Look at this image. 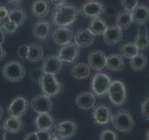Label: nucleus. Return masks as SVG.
<instances>
[{"instance_id":"37","label":"nucleus","mask_w":149,"mask_h":140,"mask_svg":"<svg viewBox=\"0 0 149 140\" xmlns=\"http://www.w3.org/2000/svg\"><path fill=\"white\" fill-rule=\"evenodd\" d=\"M28 52H29V45H22L18 49V56L21 59L27 60Z\"/></svg>"},{"instance_id":"47","label":"nucleus","mask_w":149,"mask_h":140,"mask_svg":"<svg viewBox=\"0 0 149 140\" xmlns=\"http://www.w3.org/2000/svg\"><path fill=\"white\" fill-rule=\"evenodd\" d=\"M4 40H5V32L2 29V27H0V46L3 44Z\"/></svg>"},{"instance_id":"21","label":"nucleus","mask_w":149,"mask_h":140,"mask_svg":"<svg viewBox=\"0 0 149 140\" xmlns=\"http://www.w3.org/2000/svg\"><path fill=\"white\" fill-rule=\"evenodd\" d=\"M50 9L48 0H35L31 6V12L35 17L44 18L49 14Z\"/></svg>"},{"instance_id":"27","label":"nucleus","mask_w":149,"mask_h":140,"mask_svg":"<svg viewBox=\"0 0 149 140\" xmlns=\"http://www.w3.org/2000/svg\"><path fill=\"white\" fill-rule=\"evenodd\" d=\"M23 121L21 120V118H14V117H10V118L7 119L3 123V127L6 130V132L11 133V134H17L20 133L23 129Z\"/></svg>"},{"instance_id":"5","label":"nucleus","mask_w":149,"mask_h":140,"mask_svg":"<svg viewBox=\"0 0 149 140\" xmlns=\"http://www.w3.org/2000/svg\"><path fill=\"white\" fill-rule=\"evenodd\" d=\"M107 93L110 102L116 106H122L127 102V91L121 80L112 81Z\"/></svg>"},{"instance_id":"25","label":"nucleus","mask_w":149,"mask_h":140,"mask_svg":"<svg viewBox=\"0 0 149 140\" xmlns=\"http://www.w3.org/2000/svg\"><path fill=\"white\" fill-rule=\"evenodd\" d=\"M116 26L119 27L122 31L129 29L132 23V11L123 9V10H120L119 12H118L116 17Z\"/></svg>"},{"instance_id":"4","label":"nucleus","mask_w":149,"mask_h":140,"mask_svg":"<svg viewBox=\"0 0 149 140\" xmlns=\"http://www.w3.org/2000/svg\"><path fill=\"white\" fill-rule=\"evenodd\" d=\"M2 75L10 82H19L24 78L25 75V68L18 61H9L4 64L2 68Z\"/></svg>"},{"instance_id":"28","label":"nucleus","mask_w":149,"mask_h":140,"mask_svg":"<svg viewBox=\"0 0 149 140\" xmlns=\"http://www.w3.org/2000/svg\"><path fill=\"white\" fill-rule=\"evenodd\" d=\"M8 20L14 22L18 26H21L26 22V12L23 8H13L8 12Z\"/></svg>"},{"instance_id":"8","label":"nucleus","mask_w":149,"mask_h":140,"mask_svg":"<svg viewBox=\"0 0 149 140\" xmlns=\"http://www.w3.org/2000/svg\"><path fill=\"white\" fill-rule=\"evenodd\" d=\"M79 53V47L74 43V42H70V43L62 46L58 51V58L65 64H73L78 59Z\"/></svg>"},{"instance_id":"41","label":"nucleus","mask_w":149,"mask_h":140,"mask_svg":"<svg viewBox=\"0 0 149 140\" xmlns=\"http://www.w3.org/2000/svg\"><path fill=\"white\" fill-rule=\"evenodd\" d=\"M23 140H39L37 137L36 132H30L25 134V136L23 137Z\"/></svg>"},{"instance_id":"45","label":"nucleus","mask_w":149,"mask_h":140,"mask_svg":"<svg viewBox=\"0 0 149 140\" xmlns=\"http://www.w3.org/2000/svg\"><path fill=\"white\" fill-rule=\"evenodd\" d=\"M6 58V50L2 46H0V61L4 60Z\"/></svg>"},{"instance_id":"16","label":"nucleus","mask_w":149,"mask_h":140,"mask_svg":"<svg viewBox=\"0 0 149 140\" xmlns=\"http://www.w3.org/2000/svg\"><path fill=\"white\" fill-rule=\"evenodd\" d=\"M96 103L95 94L90 92H81L77 95L76 104L77 107L83 110H88L94 107Z\"/></svg>"},{"instance_id":"36","label":"nucleus","mask_w":149,"mask_h":140,"mask_svg":"<svg viewBox=\"0 0 149 140\" xmlns=\"http://www.w3.org/2000/svg\"><path fill=\"white\" fill-rule=\"evenodd\" d=\"M121 5L126 10L132 11L133 9L138 6L139 0H120Z\"/></svg>"},{"instance_id":"32","label":"nucleus","mask_w":149,"mask_h":140,"mask_svg":"<svg viewBox=\"0 0 149 140\" xmlns=\"http://www.w3.org/2000/svg\"><path fill=\"white\" fill-rule=\"evenodd\" d=\"M147 64V57L146 54L139 52L136 56L130 59V67L134 71H142Z\"/></svg>"},{"instance_id":"24","label":"nucleus","mask_w":149,"mask_h":140,"mask_svg":"<svg viewBox=\"0 0 149 140\" xmlns=\"http://www.w3.org/2000/svg\"><path fill=\"white\" fill-rule=\"evenodd\" d=\"M107 27L108 25H107L105 20L101 17H96L92 18L91 20L88 29L91 32L93 36H102Z\"/></svg>"},{"instance_id":"11","label":"nucleus","mask_w":149,"mask_h":140,"mask_svg":"<svg viewBox=\"0 0 149 140\" xmlns=\"http://www.w3.org/2000/svg\"><path fill=\"white\" fill-rule=\"evenodd\" d=\"M112 112L109 106L105 105L97 106L92 111V118L94 123L99 125H106L111 123L112 120Z\"/></svg>"},{"instance_id":"7","label":"nucleus","mask_w":149,"mask_h":140,"mask_svg":"<svg viewBox=\"0 0 149 140\" xmlns=\"http://www.w3.org/2000/svg\"><path fill=\"white\" fill-rule=\"evenodd\" d=\"M29 107V101L22 95H19L12 100L8 106V114L14 118H22L26 114Z\"/></svg>"},{"instance_id":"34","label":"nucleus","mask_w":149,"mask_h":140,"mask_svg":"<svg viewBox=\"0 0 149 140\" xmlns=\"http://www.w3.org/2000/svg\"><path fill=\"white\" fill-rule=\"evenodd\" d=\"M141 114L143 120H149V95L144 97L141 105Z\"/></svg>"},{"instance_id":"46","label":"nucleus","mask_w":149,"mask_h":140,"mask_svg":"<svg viewBox=\"0 0 149 140\" xmlns=\"http://www.w3.org/2000/svg\"><path fill=\"white\" fill-rule=\"evenodd\" d=\"M50 140H65V139H63L62 136H60V135L55 132V133H52V134H51Z\"/></svg>"},{"instance_id":"35","label":"nucleus","mask_w":149,"mask_h":140,"mask_svg":"<svg viewBox=\"0 0 149 140\" xmlns=\"http://www.w3.org/2000/svg\"><path fill=\"white\" fill-rule=\"evenodd\" d=\"M18 25H16L15 23L10 22V21H5L2 24V29L4 30L5 33H7V34H14L17 29H18Z\"/></svg>"},{"instance_id":"15","label":"nucleus","mask_w":149,"mask_h":140,"mask_svg":"<svg viewBox=\"0 0 149 140\" xmlns=\"http://www.w3.org/2000/svg\"><path fill=\"white\" fill-rule=\"evenodd\" d=\"M53 41L59 46H64L72 41L73 31L68 27H58L51 34Z\"/></svg>"},{"instance_id":"2","label":"nucleus","mask_w":149,"mask_h":140,"mask_svg":"<svg viewBox=\"0 0 149 140\" xmlns=\"http://www.w3.org/2000/svg\"><path fill=\"white\" fill-rule=\"evenodd\" d=\"M39 86L42 93L49 97H54L62 92L63 86L56 78L55 75L43 73L39 81Z\"/></svg>"},{"instance_id":"39","label":"nucleus","mask_w":149,"mask_h":140,"mask_svg":"<svg viewBox=\"0 0 149 140\" xmlns=\"http://www.w3.org/2000/svg\"><path fill=\"white\" fill-rule=\"evenodd\" d=\"M36 134H37V137H38L39 140H50L52 133H50L49 131L37 130Z\"/></svg>"},{"instance_id":"50","label":"nucleus","mask_w":149,"mask_h":140,"mask_svg":"<svg viewBox=\"0 0 149 140\" xmlns=\"http://www.w3.org/2000/svg\"><path fill=\"white\" fill-rule=\"evenodd\" d=\"M3 22H2V21H0V27H2V24H3Z\"/></svg>"},{"instance_id":"29","label":"nucleus","mask_w":149,"mask_h":140,"mask_svg":"<svg viewBox=\"0 0 149 140\" xmlns=\"http://www.w3.org/2000/svg\"><path fill=\"white\" fill-rule=\"evenodd\" d=\"M72 76L76 79H84L91 75V67L88 64L78 63L74 64L71 71Z\"/></svg>"},{"instance_id":"19","label":"nucleus","mask_w":149,"mask_h":140,"mask_svg":"<svg viewBox=\"0 0 149 140\" xmlns=\"http://www.w3.org/2000/svg\"><path fill=\"white\" fill-rule=\"evenodd\" d=\"M51 25L48 21L40 20L35 23L33 27V35L38 40H45L50 35Z\"/></svg>"},{"instance_id":"9","label":"nucleus","mask_w":149,"mask_h":140,"mask_svg":"<svg viewBox=\"0 0 149 140\" xmlns=\"http://www.w3.org/2000/svg\"><path fill=\"white\" fill-rule=\"evenodd\" d=\"M30 106L32 109L36 111L37 114L40 113H49L53 108V104L50 97L45 94L36 95L32 99Z\"/></svg>"},{"instance_id":"12","label":"nucleus","mask_w":149,"mask_h":140,"mask_svg":"<svg viewBox=\"0 0 149 140\" xmlns=\"http://www.w3.org/2000/svg\"><path fill=\"white\" fill-rule=\"evenodd\" d=\"M56 133L63 139L72 138L77 132V125L73 120H63L54 125Z\"/></svg>"},{"instance_id":"52","label":"nucleus","mask_w":149,"mask_h":140,"mask_svg":"<svg viewBox=\"0 0 149 140\" xmlns=\"http://www.w3.org/2000/svg\"><path fill=\"white\" fill-rule=\"evenodd\" d=\"M146 140H147V139H146Z\"/></svg>"},{"instance_id":"48","label":"nucleus","mask_w":149,"mask_h":140,"mask_svg":"<svg viewBox=\"0 0 149 140\" xmlns=\"http://www.w3.org/2000/svg\"><path fill=\"white\" fill-rule=\"evenodd\" d=\"M2 116H3V107L0 106V119L2 118Z\"/></svg>"},{"instance_id":"49","label":"nucleus","mask_w":149,"mask_h":140,"mask_svg":"<svg viewBox=\"0 0 149 140\" xmlns=\"http://www.w3.org/2000/svg\"><path fill=\"white\" fill-rule=\"evenodd\" d=\"M146 139L149 140V130H147L146 133Z\"/></svg>"},{"instance_id":"10","label":"nucleus","mask_w":149,"mask_h":140,"mask_svg":"<svg viewBox=\"0 0 149 140\" xmlns=\"http://www.w3.org/2000/svg\"><path fill=\"white\" fill-rule=\"evenodd\" d=\"M80 13L84 17L87 18H96L100 17L105 11V8L101 2L88 1L85 3L80 8Z\"/></svg>"},{"instance_id":"18","label":"nucleus","mask_w":149,"mask_h":140,"mask_svg":"<svg viewBox=\"0 0 149 140\" xmlns=\"http://www.w3.org/2000/svg\"><path fill=\"white\" fill-rule=\"evenodd\" d=\"M104 41L107 45H116L119 41L122 40L123 32L119 27L116 25H110L106 28L105 32L104 33Z\"/></svg>"},{"instance_id":"33","label":"nucleus","mask_w":149,"mask_h":140,"mask_svg":"<svg viewBox=\"0 0 149 140\" xmlns=\"http://www.w3.org/2000/svg\"><path fill=\"white\" fill-rule=\"evenodd\" d=\"M99 140H118V134L110 129H105L102 131L99 136Z\"/></svg>"},{"instance_id":"17","label":"nucleus","mask_w":149,"mask_h":140,"mask_svg":"<svg viewBox=\"0 0 149 140\" xmlns=\"http://www.w3.org/2000/svg\"><path fill=\"white\" fill-rule=\"evenodd\" d=\"M95 36L91 34V32L87 28H81L79 29L74 37V42L79 48H87V47L92 45L94 42Z\"/></svg>"},{"instance_id":"43","label":"nucleus","mask_w":149,"mask_h":140,"mask_svg":"<svg viewBox=\"0 0 149 140\" xmlns=\"http://www.w3.org/2000/svg\"><path fill=\"white\" fill-rule=\"evenodd\" d=\"M6 130L3 126L0 125V140H6Z\"/></svg>"},{"instance_id":"44","label":"nucleus","mask_w":149,"mask_h":140,"mask_svg":"<svg viewBox=\"0 0 149 140\" xmlns=\"http://www.w3.org/2000/svg\"><path fill=\"white\" fill-rule=\"evenodd\" d=\"M7 1L13 6H20L23 3V0H7Z\"/></svg>"},{"instance_id":"3","label":"nucleus","mask_w":149,"mask_h":140,"mask_svg":"<svg viewBox=\"0 0 149 140\" xmlns=\"http://www.w3.org/2000/svg\"><path fill=\"white\" fill-rule=\"evenodd\" d=\"M111 123L116 130L123 133H129L132 131L135 125L132 114L126 109H121L116 112L112 117Z\"/></svg>"},{"instance_id":"26","label":"nucleus","mask_w":149,"mask_h":140,"mask_svg":"<svg viewBox=\"0 0 149 140\" xmlns=\"http://www.w3.org/2000/svg\"><path fill=\"white\" fill-rule=\"evenodd\" d=\"M106 67L112 71H121L125 67V63L121 54H110L106 58Z\"/></svg>"},{"instance_id":"23","label":"nucleus","mask_w":149,"mask_h":140,"mask_svg":"<svg viewBox=\"0 0 149 140\" xmlns=\"http://www.w3.org/2000/svg\"><path fill=\"white\" fill-rule=\"evenodd\" d=\"M134 43L141 50H146L149 48V34L147 27L144 24L140 25Z\"/></svg>"},{"instance_id":"1","label":"nucleus","mask_w":149,"mask_h":140,"mask_svg":"<svg viewBox=\"0 0 149 140\" xmlns=\"http://www.w3.org/2000/svg\"><path fill=\"white\" fill-rule=\"evenodd\" d=\"M78 8L71 4H63L56 7L52 13L51 21L58 27H68L77 20L79 15Z\"/></svg>"},{"instance_id":"13","label":"nucleus","mask_w":149,"mask_h":140,"mask_svg":"<svg viewBox=\"0 0 149 140\" xmlns=\"http://www.w3.org/2000/svg\"><path fill=\"white\" fill-rule=\"evenodd\" d=\"M106 55L101 50H94L91 51L88 55V63L90 67L101 71L104 67H106Z\"/></svg>"},{"instance_id":"22","label":"nucleus","mask_w":149,"mask_h":140,"mask_svg":"<svg viewBox=\"0 0 149 140\" xmlns=\"http://www.w3.org/2000/svg\"><path fill=\"white\" fill-rule=\"evenodd\" d=\"M35 124L37 130L50 131L54 127V119L49 113H40L36 116Z\"/></svg>"},{"instance_id":"38","label":"nucleus","mask_w":149,"mask_h":140,"mask_svg":"<svg viewBox=\"0 0 149 140\" xmlns=\"http://www.w3.org/2000/svg\"><path fill=\"white\" fill-rule=\"evenodd\" d=\"M43 70L42 68H35L33 71L31 72V78L34 80L35 82L39 83L40 79L42 78V75H43Z\"/></svg>"},{"instance_id":"14","label":"nucleus","mask_w":149,"mask_h":140,"mask_svg":"<svg viewBox=\"0 0 149 140\" xmlns=\"http://www.w3.org/2000/svg\"><path fill=\"white\" fill-rule=\"evenodd\" d=\"M63 67V62L58 56L49 55L43 59L42 62V70L44 73H49L52 75H58Z\"/></svg>"},{"instance_id":"30","label":"nucleus","mask_w":149,"mask_h":140,"mask_svg":"<svg viewBox=\"0 0 149 140\" xmlns=\"http://www.w3.org/2000/svg\"><path fill=\"white\" fill-rule=\"evenodd\" d=\"M44 50L43 48L37 43H32L29 45V52H28L27 60L33 63L39 62L43 59Z\"/></svg>"},{"instance_id":"51","label":"nucleus","mask_w":149,"mask_h":140,"mask_svg":"<svg viewBox=\"0 0 149 140\" xmlns=\"http://www.w3.org/2000/svg\"><path fill=\"white\" fill-rule=\"evenodd\" d=\"M88 1H93V0H88Z\"/></svg>"},{"instance_id":"40","label":"nucleus","mask_w":149,"mask_h":140,"mask_svg":"<svg viewBox=\"0 0 149 140\" xmlns=\"http://www.w3.org/2000/svg\"><path fill=\"white\" fill-rule=\"evenodd\" d=\"M8 12H9V10L6 6L0 5V21L5 22V20L8 19Z\"/></svg>"},{"instance_id":"20","label":"nucleus","mask_w":149,"mask_h":140,"mask_svg":"<svg viewBox=\"0 0 149 140\" xmlns=\"http://www.w3.org/2000/svg\"><path fill=\"white\" fill-rule=\"evenodd\" d=\"M132 22L142 25L149 22V7L146 5H138L132 11Z\"/></svg>"},{"instance_id":"42","label":"nucleus","mask_w":149,"mask_h":140,"mask_svg":"<svg viewBox=\"0 0 149 140\" xmlns=\"http://www.w3.org/2000/svg\"><path fill=\"white\" fill-rule=\"evenodd\" d=\"M50 3L54 5V6L58 7V6H61V5H63V4H66V1L67 0H49Z\"/></svg>"},{"instance_id":"31","label":"nucleus","mask_w":149,"mask_h":140,"mask_svg":"<svg viewBox=\"0 0 149 140\" xmlns=\"http://www.w3.org/2000/svg\"><path fill=\"white\" fill-rule=\"evenodd\" d=\"M139 49L134 42H128L120 46L119 51L122 57L127 59H132L139 53Z\"/></svg>"},{"instance_id":"6","label":"nucleus","mask_w":149,"mask_h":140,"mask_svg":"<svg viewBox=\"0 0 149 140\" xmlns=\"http://www.w3.org/2000/svg\"><path fill=\"white\" fill-rule=\"evenodd\" d=\"M111 78L105 73H97L94 75L91 80V90L95 95L104 96L108 92L109 87L111 85Z\"/></svg>"}]
</instances>
